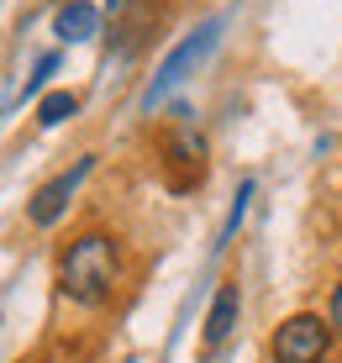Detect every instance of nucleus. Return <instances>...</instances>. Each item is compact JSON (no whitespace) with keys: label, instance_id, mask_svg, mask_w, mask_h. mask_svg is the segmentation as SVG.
I'll use <instances>...</instances> for the list:
<instances>
[{"label":"nucleus","instance_id":"nucleus-1","mask_svg":"<svg viewBox=\"0 0 342 363\" xmlns=\"http://www.w3.org/2000/svg\"><path fill=\"white\" fill-rule=\"evenodd\" d=\"M116 269H121V253H116V237L106 232H84L63 247L58 258V290L74 300V306H100L111 290H116Z\"/></svg>","mask_w":342,"mask_h":363},{"label":"nucleus","instance_id":"nucleus-2","mask_svg":"<svg viewBox=\"0 0 342 363\" xmlns=\"http://www.w3.org/2000/svg\"><path fill=\"white\" fill-rule=\"evenodd\" d=\"M332 321L311 316V311H300V316H289L280 332H274V363H321L326 347H332Z\"/></svg>","mask_w":342,"mask_h":363},{"label":"nucleus","instance_id":"nucleus-3","mask_svg":"<svg viewBox=\"0 0 342 363\" xmlns=\"http://www.w3.org/2000/svg\"><path fill=\"white\" fill-rule=\"evenodd\" d=\"M95 169V158H79L69 174H58V179H48L43 190H37L32 200H27V216H32V227H53V221L63 216V206L74 200V190L84 184V174Z\"/></svg>","mask_w":342,"mask_h":363},{"label":"nucleus","instance_id":"nucleus-4","mask_svg":"<svg viewBox=\"0 0 342 363\" xmlns=\"http://www.w3.org/2000/svg\"><path fill=\"white\" fill-rule=\"evenodd\" d=\"M211 43H216V27H206V32H200V37H189V43H180V48H174V53H169V58H163V69L153 74V90H148V106H153V100H158L163 90H169V84H174V79H180V74H184L189 64H195V58H200V53H206V48H211Z\"/></svg>","mask_w":342,"mask_h":363},{"label":"nucleus","instance_id":"nucleus-5","mask_svg":"<svg viewBox=\"0 0 342 363\" xmlns=\"http://www.w3.org/2000/svg\"><path fill=\"white\" fill-rule=\"evenodd\" d=\"M237 311H243V290H237V279H232V284L216 290V306H211V316H206V347H221L226 337L237 332Z\"/></svg>","mask_w":342,"mask_h":363},{"label":"nucleus","instance_id":"nucleus-6","mask_svg":"<svg viewBox=\"0 0 342 363\" xmlns=\"http://www.w3.org/2000/svg\"><path fill=\"white\" fill-rule=\"evenodd\" d=\"M58 37L63 43H84V37H95V27H100V11L90 6V0H69V6L58 11Z\"/></svg>","mask_w":342,"mask_h":363},{"label":"nucleus","instance_id":"nucleus-7","mask_svg":"<svg viewBox=\"0 0 342 363\" xmlns=\"http://www.w3.org/2000/svg\"><path fill=\"white\" fill-rule=\"evenodd\" d=\"M74 111H79V100H74L69 90H53L43 106H37V121H43V127H58V121H69Z\"/></svg>","mask_w":342,"mask_h":363},{"label":"nucleus","instance_id":"nucleus-8","mask_svg":"<svg viewBox=\"0 0 342 363\" xmlns=\"http://www.w3.org/2000/svg\"><path fill=\"white\" fill-rule=\"evenodd\" d=\"M53 64H58V58H53V53H48V58H37V74H32V79H27V90H37V84H43V79H48V74H53Z\"/></svg>","mask_w":342,"mask_h":363},{"label":"nucleus","instance_id":"nucleus-9","mask_svg":"<svg viewBox=\"0 0 342 363\" xmlns=\"http://www.w3.org/2000/svg\"><path fill=\"white\" fill-rule=\"evenodd\" d=\"M326 321H332V332L342 337V284H337V290H332V316H326Z\"/></svg>","mask_w":342,"mask_h":363},{"label":"nucleus","instance_id":"nucleus-10","mask_svg":"<svg viewBox=\"0 0 342 363\" xmlns=\"http://www.w3.org/2000/svg\"><path fill=\"white\" fill-rule=\"evenodd\" d=\"M116 6H121V0H111V11H116Z\"/></svg>","mask_w":342,"mask_h":363}]
</instances>
